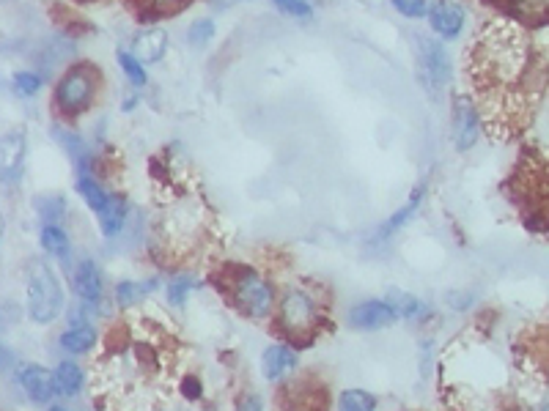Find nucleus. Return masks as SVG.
Wrapping results in <instances>:
<instances>
[{"instance_id": "nucleus-1", "label": "nucleus", "mask_w": 549, "mask_h": 411, "mask_svg": "<svg viewBox=\"0 0 549 411\" xmlns=\"http://www.w3.org/2000/svg\"><path fill=\"white\" fill-rule=\"evenodd\" d=\"M533 69V50L528 33L514 22L495 20L486 25L473 47V83L486 102V116L497 124H508L517 116L519 91Z\"/></svg>"}, {"instance_id": "nucleus-2", "label": "nucleus", "mask_w": 549, "mask_h": 411, "mask_svg": "<svg viewBox=\"0 0 549 411\" xmlns=\"http://www.w3.org/2000/svg\"><path fill=\"white\" fill-rule=\"evenodd\" d=\"M25 307L33 324H53L64 313V288L53 266L44 261L28 264V283H25Z\"/></svg>"}, {"instance_id": "nucleus-3", "label": "nucleus", "mask_w": 549, "mask_h": 411, "mask_svg": "<svg viewBox=\"0 0 549 411\" xmlns=\"http://www.w3.org/2000/svg\"><path fill=\"white\" fill-rule=\"evenodd\" d=\"M228 291L234 296V305L239 313L248 318H267L275 305V291L272 285L250 266H237V272L231 274Z\"/></svg>"}, {"instance_id": "nucleus-4", "label": "nucleus", "mask_w": 549, "mask_h": 411, "mask_svg": "<svg viewBox=\"0 0 549 411\" xmlns=\"http://www.w3.org/2000/svg\"><path fill=\"white\" fill-rule=\"evenodd\" d=\"M94 96H97V69L77 64L61 77V83L55 88V107L61 110V116L75 118L86 113Z\"/></svg>"}, {"instance_id": "nucleus-5", "label": "nucleus", "mask_w": 549, "mask_h": 411, "mask_svg": "<svg viewBox=\"0 0 549 411\" xmlns=\"http://www.w3.org/2000/svg\"><path fill=\"white\" fill-rule=\"evenodd\" d=\"M322 321V310L316 305V296L305 288H289L280 299V327L291 338H308Z\"/></svg>"}, {"instance_id": "nucleus-6", "label": "nucleus", "mask_w": 549, "mask_h": 411, "mask_svg": "<svg viewBox=\"0 0 549 411\" xmlns=\"http://www.w3.org/2000/svg\"><path fill=\"white\" fill-rule=\"evenodd\" d=\"M418 77L431 99H440L445 85L451 83V55L437 39H418Z\"/></svg>"}, {"instance_id": "nucleus-7", "label": "nucleus", "mask_w": 549, "mask_h": 411, "mask_svg": "<svg viewBox=\"0 0 549 411\" xmlns=\"http://www.w3.org/2000/svg\"><path fill=\"white\" fill-rule=\"evenodd\" d=\"M451 135L456 151H470L481 137V113L470 96H456L453 99Z\"/></svg>"}, {"instance_id": "nucleus-8", "label": "nucleus", "mask_w": 549, "mask_h": 411, "mask_svg": "<svg viewBox=\"0 0 549 411\" xmlns=\"http://www.w3.org/2000/svg\"><path fill=\"white\" fill-rule=\"evenodd\" d=\"M25 129H9L6 135H0V181L3 184H17L25 170Z\"/></svg>"}, {"instance_id": "nucleus-9", "label": "nucleus", "mask_w": 549, "mask_h": 411, "mask_svg": "<svg viewBox=\"0 0 549 411\" xmlns=\"http://www.w3.org/2000/svg\"><path fill=\"white\" fill-rule=\"evenodd\" d=\"M399 321L396 310L385 302V299H368L349 310V327L360 329V332H377V329H388Z\"/></svg>"}, {"instance_id": "nucleus-10", "label": "nucleus", "mask_w": 549, "mask_h": 411, "mask_svg": "<svg viewBox=\"0 0 549 411\" xmlns=\"http://www.w3.org/2000/svg\"><path fill=\"white\" fill-rule=\"evenodd\" d=\"M17 379H20L22 392L31 398V403L36 406H44V403H50L55 398L53 390V370L42 368V365H22L20 373H17Z\"/></svg>"}, {"instance_id": "nucleus-11", "label": "nucleus", "mask_w": 549, "mask_h": 411, "mask_svg": "<svg viewBox=\"0 0 549 411\" xmlns=\"http://www.w3.org/2000/svg\"><path fill=\"white\" fill-rule=\"evenodd\" d=\"M426 14H429L431 31L442 39H456L462 31L464 11L453 0H434V3H429Z\"/></svg>"}, {"instance_id": "nucleus-12", "label": "nucleus", "mask_w": 549, "mask_h": 411, "mask_svg": "<svg viewBox=\"0 0 549 411\" xmlns=\"http://www.w3.org/2000/svg\"><path fill=\"white\" fill-rule=\"evenodd\" d=\"M75 291L80 296V302L88 307H97L102 302V291H105V283H102V272L94 261H80L75 269Z\"/></svg>"}, {"instance_id": "nucleus-13", "label": "nucleus", "mask_w": 549, "mask_h": 411, "mask_svg": "<svg viewBox=\"0 0 549 411\" xmlns=\"http://www.w3.org/2000/svg\"><path fill=\"white\" fill-rule=\"evenodd\" d=\"M168 50V33L162 28H149V31H140L132 39V58L140 64H157L162 61V55Z\"/></svg>"}, {"instance_id": "nucleus-14", "label": "nucleus", "mask_w": 549, "mask_h": 411, "mask_svg": "<svg viewBox=\"0 0 549 411\" xmlns=\"http://www.w3.org/2000/svg\"><path fill=\"white\" fill-rule=\"evenodd\" d=\"M423 198H426V187H418V190L412 192L410 198H407V203H404L396 214H390L388 220L379 225V231L374 233V242H388L390 236H396V233H399L401 228L415 217V214H418L420 206H423Z\"/></svg>"}, {"instance_id": "nucleus-15", "label": "nucleus", "mask_w": 549, "mask_h": 411, "mask_svg": "<svg viewBox=\"0 0 549 411\" xmlns=\"http://www.w3.org/2000/svg\"><path fill=\"white\" fill-rule=\"evenodd\" d=\"M297 368V354L289 346H270L261 357V373L267 381H280Z\"/></svg>"}, {"instance_id": "nucleus-16", "label": "nucleus", "mask_w": 549, "mask_h": 411, "mask_svg": "<svg viewBox=\"0 0 549 411\" xmlns=\"http://www.w3.org/2000/svg\"><path fill=\"white\" fill-rule=\"evenodd\" d=\"M83 387H86V373H83V368L75 365V362H69V359L58 362V368L53 370L55 395H61V398H75V395L83 392Z\"/></svg>"}, {"instance_id": "nucleus-17", "label": "nucleus", "mask_w": 549, "mask_h": 411, "mask_svg": "<svg viewBox=\"0 0 549 411\" xmlns=\"http://www.w3.org/2000/svg\"><path fill=\"white\" fill-rule=\"evenodd\" d=\"M39 242H42L44 253L47 255L61 258V261H69V255H72V242H69V233H66L58 222H44L42 231H39Z\"/></svg>"}, {"instance_id": "nucleus-18", "label": "nucleus", "mask_w": 549, "mask_h": 411, "mask_svg": "<svg viewBox=\"0 0 549 411\" xmlns=\"http://www.w3.org/2000/svg\"><path fill=\"white\" fill-rule=\"evenodd\" d=\"M127 214H130V206H127V201H124L121 195H110L108 203H105V209L97 214L99 225H102V233H105V236H116V233L124 228Z\"/></svg>"}, {"instance_id": "nucleus-19", "label": "nucleus", "mask_w": 549, "mask_h": 411, "mask_svg": "<svg viewBox=\"0 0 549 411\" xmlns=\"http://www.w3.org/2000/svg\"><path fill=\"white\" fill-rule=\"evenodd\" d=\"M94 346H97V329L91 324H72L61 335V348L69 354H88Z\"/></svg>"}, {"instance_id": "nucleus-20", "label": "nucleus", "mask_w": 549, "mask_h": 411, "mask_svg": "<svg viewBox=\"0 0 549 411\" xmlns=\"http://www.w3.org/2000/svg\"><path fill=\"white\" fill-rule=\"evenodd\" d=\"M77 192H80V198L88 203V209L94 211V214H99V211L105 209V203H108V192L102 190V184H99L94 176H88V173H83L80 179H77Z\"/></svg>"}, {"instance_id": "nucleus-21", "label": "nucleus", "mask_w": 549, "mask_h": 411, "mask_svg": "<svg viewBox=\"0 0 549 411\" xmlns=\"http://www.w3.org/2000/svg\"><path fill=\"white\" fill-rule=\"evenodd\" d=\"M151 288H154V283H132V280H124V283L116 285V302L124 310H130L132 305H138V302L146 299Z\"/></svg>"}, {"instance_id": "nucleus-22", "label": "nucleus", "mask_w": 549, "mask_h": 411, "mask_svg": "<svg viewBox=\"0 0 549 411\" xmlns=\"http://www.w3.org/2000/svg\"><path fill=\"white\" fill-rule=\"evenodd\" d=\"M338 411H377V398L366 390H346L338 398Z\"/></svg>"}, {"instance_id": "nucleus-23", "label": "nucleus", "mask_w": 549, "mask_h": 411, "mask_svg": "<svg viewBox=\"0 0 549 411\" xmlns=\"http://www.w3.org/2000/svg\"><path fill=\"white\" fill-rule=\"evenodd\" d=\"M198 285L201 283H198V277H195V274H176V277H173V283L168 285V299H171V305L184 307V302L190 299V294H193Z\"/></svg>"}, {"instance_id": "nucleus-24", "label": "nucleus", "mask_w": 549, "mask_h": 411, "mask_svg": "<svg viewBox=\"0 0 549 411\" xmlns=\"http://www.w3.org/2000/svg\"><path fill=\"white\" fill-rule=\"evenodd\" d=\"M385 302L396 310V316L399 318H415L418 313H423V305H420L418 299L410 294H404V291H393Z\"/></svg>"}, {"instance_id": "nucleus-25", "label": "nucleus", "mask_w": 549, "mask_h": 411, "mask_svg": "<svg viewBox=\"0 0 549 411\" xmlns=\"http://www.w3.org/2000/svg\"><path fill=\"white\" fill-rule=\"evenodd\" d=\"M44 80L36 72H17L14 74V91L20 96H36L42 91Z\"/></svg>"}, {"instance_id": "nucleus-26", "label": "nucleus", "mask_w": 549, "mask_h": 411, "mask_svg": "<svg viewBox=\"0 0 549 411\" xmlns=\"http://www.w3.org/2000/svg\"><path fill=\"white\" fill-rule=\"evenodd\" d=\"M390 3H393V9L404 14V17H410V20H418L429 9V0H390Z\"/></svg>"}, {"instance_id": "nucleus-27", "label": "nucleus", "mask_w": 549, "mask_h": 411, "mask_svg": "<svg viewBox=\"0 0 549 411\" xmlns=\"http://www.w3.org/2000/svg\"><path fill=\"white\" fill-rule=\"evenodd\" d=\"M119 64L121 69H124V74L130 77V83L135 85L146 83V72H143V66H140V61H135L130 53H119Z\"/></svg>"}, {"instance_id": "nucleus-28", "label": "nucleus", "mask_w": 549, "mask_h": 411, "mask_svg": "<svg viewBox=\"0 0 549 411\" xmlns=\"http://www.w3.org/2000/svg\"><path fill=\"white\" fill-rule=\"evenodd\" d=\"M212 36H215V22H212V20L193 22V28H190V42L201 47V44L209 42Z\"/></svg>"}, {"instance_id": "nucleus-29", "label": "nucleus", "mask_w": 549, "mask_h": 411, "mask_svg": "<svg viewBox=\"0 0 549 411\" xmlns=\"http://www.w3.org/2000/svg\"><path fill=\"white\" fill-rule=\"evenodd\" d=\"M280 11H286V14H294V17H308L311 14V3H305V0H272Z\"/></svg>"}, {"instance_id": "nucleus-30", "label": "nucleus", "mask_w": 549, "mask_h": 411, "mask_svg": "<svg viewBox=\"0 0 549 411\" xmlns=\"http://www.w3.org/2000/svg\"><path fill=\"white\" fill-rule=\"evenodd\" d=\"M201 381L195 379V376H187V379L182 381V395L187 398V401H198L201 398Z\"/></svg>"}, {"instance_id": "nucleus-31", "label": "nucleus", "mask_w": 549, "mask_h": 411, "mask_svg": "<svg viewBox=\"0 0 549 411\" xmlns=\"http://www.w3.org/2000/svg\"><path fill=\"white\" fill-rule=\"evenodd\" d=\"M237 411H261V398L259 395H248L245 401H239Z\"/></svg>"}, {"instance_id": "nucleus-32", "label": "nucleus", "mask_w": 549, "mask_h": 411, "mask_svg": "<svg viewBox=\"0 0 549 411\" xmlns=\"http://www.w3.org/2000/svg\"><path fill=\"white\" fill-rule=\"evenodd\" d=\"M151 9H173V6H182L187 0H146Z\"/></svg>"}, {"instance_id": "nucleus-33", "label": "nucleus", "mask_w": 549, "mask_h": 411, "mask_svg": "<svg viewBox=\"0 0 549 411\" xmlns=\"http://www.w3.org/2000/svg\"><path fill=\"white\" fill-rule=\"evenodd\" d=\"M47 411H69V409H66V406H61V403H55V406H50Z\"/></svg>"}]
</instances>
